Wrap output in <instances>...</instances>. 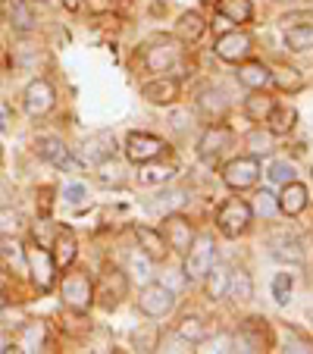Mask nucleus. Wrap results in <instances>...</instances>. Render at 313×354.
Returning a JSON list of instances; mask_svg holds the SVG:
<instances>
[{"mask_svg": "<svg viewBox=\"0 0 313 354\" xmlns=\"http://www.w3.org/2000/svg\"><path fill=\"white\" fill-rule=\"evenodd\" d=\"M141 63L147 73H176L182 69V41L173 35H153L141 47Z\"/></svg>", "mask_w": 313, "mask_h": 354, "instance_id": "1", "label": "nucleus"}, {"mask_svg": "<svg viewBox=\"0 0 313 354\" xmlns=\"http://www.w3.org/2000/svg\"><path fill=\"white\" fill-rule=\"evenodd\" d=\"M185 267H182V276L185 282H200L207 276V270L216 263V245L210 235H194L191 248H188L185 254Z\"/></svg>", "mask_w": 313, "mask_h": 354, "instance_id": "2", "label": "nucleus"}, {"mask_svg": "<svg viewBox=\"0 0 313 354\" xmlns=\"http://www.w3.org/2000/svg\"><path fill=\"white\" fill-rule=\"evenodd\" d=\"M26 273L32 276L35 288L44 292V295L57 286V263H54L50 251H47L41 241H35V245L26 248Z\"/></svg>", "mask_w": 313, "mask_h": 354, "instance_id": "3", "label": "nucleus"}, {"mask_svg": "<svg viewBox=\"0 0 313 354\" xmlns=\"http://www.w3.org/2000/svg\"><path fill=\"white\" fill-rule=\"evenodd\" d=\"M60 295H63V304L69 310H88L94 304V279L88 276V270H73V273L63 276V286H60Z\"/></svg>", "mask_w": 313, "mask_h": 354, "instance_id": "4", "label": "nucleus"}, {"mask_svg": "<svg viewBox=\"0 0 313 354\" xmlns=\"http://www.w3.org/2000/svg\"><path fill=\"white\" fill-rule=\"evenodd\" d=\"M251 220H254V210H251V204L241 198H229L226 204H220V210H216V226H220V232L226 235V239L245 235Z\"/></svg>", "mask_w": 313, "mask_h": 354, "instance_id": "5", "label": "nucleus"}, {"mask_svg": "<svg viewBox=\"0 0 313 354\" xmlns=\"http://www.w3.org/2000/svg\"><path fill=\"white\" fill-rule=\"evenodd\" d=\"M138 310L151 320H163L176 310V292L163 282H147L138 292Z\"/></svg>", "mask_w": 313, "mask_h": 354, "instance_id": "6", "label": "nucleus"}, {"mask_svg": "<svg viewBox=\"0 0 313 354\" xmlns=\"http://www.w3.org/2000/svg\"><path fill=\"white\" fill-rule=\"evenodd\" d=\"M35 154L41 157V160H47L50 167L57 169H66V173H79L82 163L73 157V151L66 147V141L57 138V135H38L35 138Z\"/></svg>", "mask_w": 313, "mask_h": 354, "instance_id": "7", "label": "nucleus"}, {"mask_svg": "<svg viewBox=\"0 0 313 354\" xmlns=\"http://www.w3.org/2000/svg\"><path fill=\"white\" fill-rule=\"evenodd\" d=\"M129 295V276L120 267H104L97 286H94V298H100V308H120V301Z\"/></svg>", "mask_w": 313, "mask_h": 354, "instance_id": "8", "label": "nucleus"}, {"mask_svg": "<svg viewBox=\"0 0 313 354\" xmlns=\"http://www.w3.org/2000/svg\"><path fill=\"white\" fill-rule=\"evenodd\" d=\"M260 179V157H232V160L222 167V182H226L232 192H245L254 188Z\"/></svg>", "mask_w": 313, "mask_h": 354, "instance_id": "9", "label": "nucleus"}, {"mask_svg": "<svg viewBox=\"0 0 313 354\" xmlns=\"http://www.w3.org/2000/svg\"><path fill=\"white\" fill-rule=\"evenodd\" d=\"M232 348L235 351H245V354H257V351H267L269 348V329L263 317H251L238 326V333L232 335Z\"/></svg>", "mask_w": 313, "mask_h": 354, "instance_id": "10", "label": "nucleus"}, {"mask_svg": "<svg viewBox=\"0 0 313 354\" xmlns=\"http://www.w3.org/2000/svg\"><path fill=\"white\" fill-rule=\"evenodd\" d=\"M232 129L229 126H220V122H216V126H210L207 129L204 135H200V141H198V157L204 163H210V167H214V163H220L222 160V154H226L229 147H232Z\"/></svg>", "mask_w": 313, "mask_h": 354, "instance_id": "11", "label": "nucleus"}, {"mask_svg": "<svg viewBox=\"0 0 313 354\" xmlns=\"http://www.w3.org/2000/svg\"><path fill=\"white\" fill-rule=\"evenodd\" d=\"M163 239H167V245L173 248L176 254H185L188 248H191V241H194V226H191V220L188 216H182L179 210H173V214H167L163 216Z\"/></svg>", "mask_w": 313, "mask_h": 354, "instance_id": "12", "label": "nucleus"}, {"mask_svg": "<svg viewBox=\"0 0 313 354\" xmlns=\"http://www.w3.org/2000/svg\"><path fill=\"white\" fill-rule=\"evenodd\" d=\"M163 151H167V141L151 135V132H132L126 141V157L132 163L157 160V157H163Z\"/></svg>", "mask_w": 313, "mask_h": 354, "instance_id": "13", "label": "nucleus"}, {"mask_svg": "<svg viewBox=\"0 0 313 354\" xmlns=\"http://www.w3.org/2000/svg\"><path fill=\"white\" fill-rule=\"evenodd\" d=\"M216 57L220 60H226V63H241V60H247L251 57V50H254V38L247 32H226V35H220L216 38Z\"/></svg>", "mask_w": 313, "mask_h": 354, "instance_id": "14", "label": "nucleus"}, {"mask_svg": "<svg viewBox=\"0 0 313 354\" xmlns=\"http://www.w3.org/2000/svg\"><path fill=\"white\" fill-rule=\"evenodd\" d=\"M22 104H26L28 116H47L50 110H54V104H57L54 85H50L47 79H35L32 85L26 88V94H22Z\"/></svg>", "mask_w": 313, "mask_h": 354, "instance_id": "15", "label": "nucleus"}, {"mask_svg": "<svg viewBox=\"0 0 313 354\" xmlns=\"http://www.w3.org/2000/svg\"><path fill=\"white\" fill-rule=\"evenodd\" d=\"M141 97L147 104H157V107H169L179 100V79L173 75H157V79H147L141 85Z\"/></svg>", "mask_w": 313, "mask_h": 354, "instance_id": "16", "label": "nucleus"}, {"mask_svg": "<svg viewBox=\"0 0 313 354\" xmlns=\"http://www.w3.org/2000/svg\"><path fill=\"white\" fill-rule=\"evenodd\" d=\"M269 254L282 263H304V245L294 232L282 229V232H273L269 235Z\"/></svg>", "mask_w": 313, "mask_h": 354, "instance_id": "17", "label": "nucleus"}, {"mask_svg": "<svg viewBox=\"0 0 313 354\" xmlns=\"http://www.w3.org/2000/svg\"><path fill=\"white\" fill-rule=\"evenodd\" d=\"M82 157H85L88 163H104V160H110V157H116V135L113 132H94V135H88L85 138V145H82Z\"/></svg>", "mask_w": 313, "mask_h": 354, "instance_id": "18", "label": "nucleus"}, {"mask_svg": "<svg viewBox=\"0 0 313 354\" xmlns=\"http://www.w3.org/2000/svg\"><path fill=\"white\" fill-rule=\"evenodd\" d=\"M47 342V326L41 320H26L13 335V351H41Z\"/></svg>", "mask_w": 313, "mask_h": 354, "instance_id": "19", "label": "nucleus"}, {"mask_svg": "<svg viewBox=\"0 0 313 354\" xmlns=\"http://www.w3.org/2000/svg\"><path fill=\"white\" fill-rule=\"evenodd\" d=\"M135 241H138V251H144L153 263L163 261V257H167V251H169L163 232H160V229H153V226H135Z\"/></svg>", "mask_w": 313, "mask_h": 354, "instance_id": "20", "label": "nucleus"}, {"mask_svg": "<svg viewBox=\"0 0 313 354\" xmlns=\"http://www.w3.org/2000/svg\"><path fill=\"white\" fill-rule=\"evenodd\" d=\"M176 179V163L169 160H147L138 163V185H169Z\"/></svg>", "mask_w": 313, "mask_h": 354, "instance_id": "21", "label": "nucleus"}, {"mask_svg": "<svg viewBox=\"0 0 313 354\" xmlns=\"http://www.w3.org/2000/svg\"><path fill=\"white\" fill-rule=\"evenodd\" d=\"M279 198V214H285V216H298V214H304V207H307V185H301L298 179L294 182H285L282 185V194H276Z\"/></svg>", "mask_w": 313, "mask_h": 354, "instance_id": "22", "label": "nucleus"}, {"mask_svg": "<svg viewBox=\"0 0 313 354\" xmlns=\"http://www.w3.org/2000/svg\"><path fill=\"white\" fill-rule=\"evenodd\" d=\"M75 254H79V241H75L73 229H60V232L54 235V251H50L57 270H69V267H73Z\"/></svg>", "mask_w": 313, "mask_h": 354, "instance_id": "23", "label": "nucleus"}, {"mask_svg": "<svg viewBox=\"0 0 313 354\" xmlns=\"http://www.w3.org/2000/svg\"><path fill=\"white\" fill-rule=\"evenodd\" d=\"M3 13H7V22L16 28V32H32V28L38 26L35 10L28 0H7V3H3Z\"/></svg>", "mask_w": 313, "mask_h": 354, "instance_id": "24", "label": "nucleus"}, {"mask_svg": "<svg viewBox=\"0 0 313 354\" xmlns=\"http://www.w3.org/2000/svg\"><path fill=\"white\" fill-rule=\"evenodd\" d=\"M294 126H298V110L288 107V104H273V110L267 116L269 135H288L294 132Z\"/></svg>", "mask_w": 313, "mask_h": 354, "instance_id": "25", "label": "nucleus"}, {"mask_svg": "<svg viewBox=\"0 0 313 354\" xmlns=\"http://www.w3.org/2000/svg\"><path fill=\"white\" fill-rule=\"evenodd\" d=\"M198 110L207 116V120H220L229 110V97L220 91V88H204L198 94Z\"/></svg>", "mask_w": 313, "mask_h": 354, "instance_id": "26", "label": "nucleus"}, {"mask_svg": "<svg viewBox=\"0 0 313 354\" xmlns=\"http://www.w3.org/2000/svg\"><path fill=\"white\" fill-rule=\"evenodd\" d=\"M176 333H179L182 339H188L191 345H200V342L210 339V323H207L200 314H188V317H182L179 320Z\"/></svg>", "mask_w": 313, "mask_h": 354, "instance_id": "27", "label": "nucleus"}, {"mask_svg": "<svg viewBox=\"0 0 313 354\" xmlns=\"http://www.w3.org/2000/svg\"><path fill=\"white\" fill-rule=\"evenodd\" d=\"M207 32V22L200 13H194V10H188V13L179 16V22H176V35H179V41H185V44H194V41H200V35Z\"/></svg>", "mask_w": 313, "mask_h": 354, "instance_id": "28", "label": "nucleus"}, {"mask_svg": "<svg viewBox=\"0 0 313 354\" xmlns=\"http://www.w3.org/2000/svg\"><path fill=\"white\" fill-rule=\"evenodd\" d=\"M238 82L245 88H267L269 85V66H263L260 60H241L238 66Z\"/></svg>", "mask_w": 313, "mask_h": 354, "instance_id": "29", "label": "nucleus"}, {"mask_svg": "<svg viewBox=\"0 0 313 354\" xmlns=\"http://www.w3.org/2000/svg\"><path fill=\"white\" fill-rule=\"evenodd\" d=\"M273 104H276V100L267 94V88H254L251 97H245V113H247V120L267 122V116H269V110H273Z\"/></svg>", "mask_w": 313, "mask_h": 354, "instance_id": "30", "label": "nucleus"}, {"mask_svg": "<svg viewBox=\"0 0 313 354\" xmlns=\"http://www.w3.org/2000/svg\"><path fill=\"white\" fill-rule=\"evenodd\" d=\"M204 292H207V298L210 301H220V298H226V286H229V267H222V263H214V267L207 270V276L204 279Z\"/></svg>", "mask_w": 313, "mask_h": 354, "instance_id": "31", "label": "nucleus"}, {"mask_svg": "<svg viewBox=\"0 0 313 354\" xmlns=\"http://www.w3.org/2000/svg\"><path fill=\"white\" fill-rule=\"evenodd\" d=\"M226 298H232V301H251L254 298V279L247 270H229Z\"/></svg>", "mask_w": 313, "mask_h": 354, "instance_id": "32", "label": "nucleus"}, {"mask_svg": "<svg viewBox=\"0 0 313 354\" xmlns=\"http://www.w3.org/2000/svg\"><path fill=\"white\" fill-rule=\"evenodd\" d=\"M269 82H273L279 91H288V94H298L304 88V79L294 66H279V69H269Z\"/></svg>", "mask_w": 313, "mask_h": 354, "instance_id": "33", "label": "nucleus"}, {"mask_svg": "<svg viewBox=\"0 0 313 354\" xmlns=\"http://www.w3.org/2000/svg\"><path fill=\"white\" fill-rule=\"evenodd\" d=\"M216 10H220V16L222 19H229V22H251V16H254V7H251V0H220L216 3Z\"/></svg>", "mask_w": 313, "mask_h": 354, "instance_id": "34", "label": "nucleus"}, {"mask_svg": "<svg viewBox=\"0 0 313 354\" xmlns=\"http://www.w3.org/2000/svg\"><path fill=\"white\" fill-rule=\"evenodd\" d=\"M285 47H288V50H298V54L313 50V22L285 28Z\"/></svg>", "mask_w": 313, "mask_h": 354, "instance_id": "35", "label": "nucleus"}, {"mask_svg": "<svg viewBox=\"0 0 313 354\" xmlns=\"http://www.w3.org/2000/svg\"><path fill=\"white\" fill-rule=\"evenodd\" d=\"M97 179L104 182V185H122V182H126V167H122L116 157H110V160L97 163Z\"/></svg>", "mask_w": 313, "mask_h": 354, "instance_id": "36", "label": "nucleus"}, {"mask_svg": "<svg viewBox=\"0 0 313 354\" xmlns=\"http://www.w3.org/2000/svg\"><path fill=\"white\" fill-rule=\"evenodd\" d=\"M251 210L257 216H263V220H273V216L279 214V198H276L273 192H267V188H263V192L254 194V207Z\"/></svg>", "mask_w": 313, "mask_h": 354, "instance_id": "37", "label": "nucleus"}, {"mask_svg": "<svg viewBox=\"0 0 313 354\" xmlns=\"http://www.w3.org/2000/svg\"><path fill=\"white\" fill-rule=\"evenodd\" d=\"M182 201H185V194H182V192H160L157 198L151 201V204H147V210H153V214H163V216H167V214H173V210L179 207Z\"/></svg>", "mask_w": 313, "mask_h": 354, "instance_id": "38", "label": "nucleus"}, {"mask_svg": "<svg viewBox=\"0 0 313 354\" xmlns=\"http://www.w3.org/2000/svg\"><path fill=\"white\" fill-rule=\"evenodd\" d=\"M22 214L19 210H13L10 207V204H0V235H3V239H10V235H16L22 229Z\"/></svg>", "mask_w": 313, "mask_h": 354, "instance_id": "39", "label": "nucleus"}, {"mask_svg": "<svg viewBox=\"0 0 313 354\" xmlns=\"http://www.w3.org/2000/svg\"><path fill=\"white\" fill-rule=\"evenodd\" d=\"M0 257L7 261L10 270L26 273V248H22V245H16V241H3V245H0Z\"/></svg>", "mask_w": 313, "mask_h": 354, "instance_id": "40", "label": "nucleus"}, {"mask_svg": "<svg viewBox=\"0 0 313 354\" xmlns=\"http://www.w3.org/2000/svg\"><path fill=\"white\" fill-rule=\"evenodd\" d=\"M267 176H269L273 185H285V182H294L298 169H294V163H288V160H273L269 169H267Z\"/></svg>", "mask_w": 313, "mask_h": 354, "instance_id": "41", "label": "nucleus"}, {"mask_svg": "<svg viewBox=\"0 0 313 354\" xmlns=\"http://www.w3.org/2000/svg\"><path fill=\"white\" fill-rule=\"evenodd\" d=\"M247 151H251V157H267L269 151H273V141H269L267 132L254 129V132L247 135Z\"/></svg>", "mask_w": 313, "mask_h": 354, "instance_id": "42", "label": "nucleus"}, {"mask_svg": "<svg viewBox=\"0 0 313 354\" xmlns=\"http://www.w3.org/2000/svg\"><path fill=\"white\" fill-rule=\"evenodd\" d=\"M292 288H294L292 273H276V279H273V298H276V304H288V298H292Z\"/></svg>", "mask_w": 313, "mask_h": 354, "instance_id": "43", "label": "nucleus"}, {"mask_svg": "<svg viewBox=\"0 0 313 354\" xmlns=\"http://www.w3.org/2000/svg\"><path fill=\"white\" fill-rule=\"evenodd\" d=\"M135 348H138V351H157V342H160V329L157 326H147V329H135Z\"/></svg>", "mask_w": 313, "mask_h": 354, "instance_id": "44", "label": "nucleus"}, {"mask_svg": "<svg viewBox=\"0 0 313 354\" xmlns=\"http://www.w3.org/2000/svg\"><path fill=\"white\" fill-rule=\"evenodd\" d=\"M157 351H191V342L182 339L179 333H167L157 342Z\"/></svg>", "mask_w": 313, "mask_h": 354, "instance_id": "45", "label": "nucleus"}, {"mask_svg": "<svg viewBox=\"0 0 313 354\" xmlns=\"http://www.w3.org/2000/svg\"><path fill=\"white\" fill-rule=\"evenodd\" d=\"M151 257L144 254V251H135L132 257H129V273L132 276H138V279H147V276H151Z\"/></svg>", "mask_w": 313, "mask_h": 354, "instance_id": "46", "label": "nucleus"}, {"mask_svg": "<svg viewBox=\"0 0 313 354\" xmlns=\"http://www.w3.org/2000/svg\"><path fill=\"white\" fill-rule=\"evenodd\" d=\"M85 198H88L85 185H66V188H63V201H66V204H73V207H82V204H85Z\"/></svg>", "mask_w": 313, "mask_h": 354, "instance_id": "47", "label": "nucleus"}, {"mask_svg": "<svg viewBox=\"0 0 313 354\" xmlns=\"http://www.w3.org/2000/svg\"><path fill=\"white\" fill-rule=\"evenodd\" d=\"M307 22H313V13H288V16H282V26H285V28L307 26Z\"/></svg>", "mask_w": 313, "mask_h": 354, "instance_id": "48", "label": "nucleus"}, {"mask_svg": "<svg viewBox=\"0 0 313 354\" xmlns=\"http://www.w3.org/2000/svg\"><path fill=\"white\" fill-rule=\"evenodd\" d=\"M207 351H235L232 348V335H216V339H210V348Z\"/></svg>", "mask_w": 313, "mask_h": 354, "instance_id": "49", "label": "nucleus"}, {"mask_svg": "<svg viewBox=\"0 0 313 354\" xmlns=\"http://www.w3.org/2000/svg\"><path fill=\"white\" fill-rule=\"evenodd\" d=\"M50 194H54V188H41V192H38V198H41V216L50 214V204H54V201H50Z\"/></svg>", "mask_w": 313, "mask_h": 354, "instance_id": "50", "label": "nucleus"}, {"mask_svg": "<svg viewBox=\"0 0 313 354\" xmlns=\"http://www.w3.org/2000/svg\"><path fill=\"white\" fill-rule=\"evenodd\" d=\"M88 7H91L94 13H104V10L113 7V0H88Z\"/></svg>", "mask_w": 313, "mask_h": 354, "instance_id": "51", "label": "nucleus"}, {"mask_svg": "<svg viewBox=\"0 0 313 354\" xmlns=\"http://www.w3.org/2000/svg\"><path fill=\"white\" fill-rule=\"evenodd\" d=\"M0 351H13V335H0Z\"/></svg>", "mask_w": 313, "mask_h": 354, "instance_id": "52", "label": "nucleus"}, {"mask_svg": "<svg viewBox=\"0 0 313 354\" xmlns=\"http://www.w3.org/2000/svg\"><path fill=\"white\" fill-rule=\"evenodd\" d=\"M10 198H13V194H10L7 182H0V204H10Z\"/></svg>", "mask_w": 313, "mask_h": 354, "instance_id": "53", "label": "nucleus"}, {"mask_svg": "<svg viewBox=\"0 0 313 354\" xmlns=\"http://www.w3.org/2000/svg\"><path fill=\"white\" fill-rule=\"evenodd\" d=\"M60 3H63V7L69 10V13H75V10L82 7V0H60Z\"/></svg>", "mask_w": 313, "mask_h": 354, "instance_id": "54", "label": "nucleus"}, {"mask_svg": "<svg viewBox=\"0 0 313 354\" xmlns=\"http://www.w3.org/2000/svg\"><path fill=\"white\" fill-rule=\"evenodd\" d=\"M3 129H7V113L0 110V132H3Z\"/></svg>", "mask_w": 313, "mask_h": 354, "instance_id": "55", "label": "nucleus"}, {"mask_svg": "<svg viewBox=\"0 0 313 354\" xmlns=\"http://www.w3.org/2000/svg\"><path fill=\"white\" fill-rule=\"evenodd\" d=\"M3 308H7V298H3V292H0V314H3Z\"/></svg>", "mask_w": 313, "mask_h": 354, "instance_id": "56", "label": "nucleus"}, {"mask_svg": "<svg viewBox=\"0 0 313 354\" xmlns=\"http://www.w3.org/2000/svg\"><path fill=\"white\" fill-rule=\"evenodd\" d=\"M28 3H47V0H28Z\"/></svg>", "mask_w": 313, "mask_h": 354, "instance_id": "57", "label": "nucleus"}, {"mask_svg": "<svg viewBox=\"0 0 313 354\" xmlns=\"http://www.w3.org/2000/svg\"><path fill=\"white\" fill-rule=\"evenodd\" d=\"M0 288H3V276H0Z\"/></svg>", "mask_w": 313, "mask_h": 354, "instance_id": "58", "label": "nucleus"}, {"mask_svg": "<svg viewBox=\"0 0 313 354\" xmlns=\"http://www.w3.org/2000/svg\"><path fill=\"white\" fill-rule=\"evenodd\" d=\"M310 3H313V0H310Z\"/></svg>", "mask_w": 313, "mask_h": 354, "instance_id": "59", "label": "nucleus"}]
</instances>
